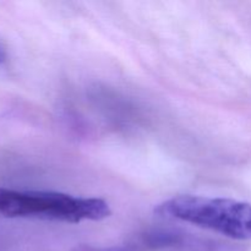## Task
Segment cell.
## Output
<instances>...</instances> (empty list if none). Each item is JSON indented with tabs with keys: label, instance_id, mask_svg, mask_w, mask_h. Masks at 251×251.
<instances>
[{
	"label": "cell",
	"instance_id": "3",
	"mask_svg": "<svg viewBox=\"0 0 251 251\" xmlns=\"http://www.w3.org/2000/svg\"><path fill=\"white\" fill-rule=\"evenodd\" d=\"M5 60H6V53H5V49L0 44V65H2L5 63Z\"/></svg>",
	"mask_w": 251,
	"mask_h": 251
},
{
	"label": "cell",
	"instance_id": "4",
	"mask_svg": "<svg viewBox=\"0 0 251 251\" xmlns=\"http://www.w3.org/2000/svg\"><path fill=\"white\" fill-rule=\"evenodd\" d=\"M76 251H112V250H98V249H92V248H82V249H78ZM119 251V250H114Z\"/></svg>",
	"mask_w": 251,
	"mask_h": 251
},
{
	"label": "cell",
	"instance_id": "2",
	"mask_svg": "<svg viewBox=\"0 0 251 251\" xmlns=\"http://www.w3.org/2000/svg\"><path fill=\"white\" fill-rule=\"evenodd\" d=\"M154 215L196 227L235 240H251V205L223 198L179 195L154 207Z\"/></svg>",
	"mask_w": 251,
	"mask_h": 251
},
{
	"label": "cell",
	"instance_id": "1",
	"mask_svg": "<svg viewBox=\"0 0 251 251\" xmlns=\"http://www.w3.org/2000/svg\"><path fill=\"white\" fill-rule=\"evenodd\" d=\"M112 215L107 201L51 191L0 188V218H36L64 223L102 221Z\"/></svg>",
	"mask_w": 251,
	"mask_h": 251
}]
</instances>
